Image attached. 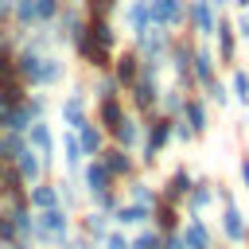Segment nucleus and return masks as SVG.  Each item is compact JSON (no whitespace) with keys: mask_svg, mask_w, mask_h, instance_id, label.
<instances>
[{"mask_svg":"<svg viewBox=\"0 0 249 249\" xmlns=\"http://www.w3.org/2000/svg\"><path fill=\"white\" fill-rule=\"evenodd\" d=\"M74 233V218L66 206H47V210H35V237L31 245H43V249H62V241Z\"/></svg>","mask_w":249,"mask_h":249,"instance_id":"nucleus-1","label":"nucleus"},{"mask_svg":"<svg viewBox=\"0 0 249 249\" xmlns=\"http://www.w3.org/2000/svg\"><path fill=\"white\" fill-rule=\"evenodd\" d=\"M140 121H144V136H140V148H136V152H140V160H136V163L148 171V167H156L160 152L171 144V117H163V113H156V109H152V113H148V117H140Z\"/></svg>","mask_w":249,"mask_h":249,"instance_id":"nucleus-2","label":"nucleus"},{"mask_svg":"<svg viewBox=\"0 0 249 249\" xmlns=\"http://www.w3.org/2000/svg\"><path fill=\"white\" fill-rule=\"evenodd\" d=\"M156 97H160V70H152V66H140L136 82L124 89V105H128V113H136V117H148V113L156 109Z\"/></svg>","mask_w":249,"mask_h":249,"instance_id":"nucleus-3","label":"nucleus"},{"mask_svg":"<svg viewBox=\"0 0 249 249\" xmlns=\"http://www.w3.org/2000/svg\"><path fill=\"white\" fill-rule=\"evenodd\" d=\"M171 35H175V31H167V27H144V31L136 35L132 51L140 54V62H144V66H152V70H163V58H167Z\"/></svg>","mask_w":249,"mask_h":249,"instance_id":"nucleus-4","label":"nucleus"},{"mask_svg":"<svg viewBox=\"0 0 249 249\" xmlns=\"http://www.w3.org/2000/svg\"><path fill=\"white\" fill-rule=\"evenodd\" d=\"M191 54H195V43L191 35H171V47H167V58L163 66H171L175 74V86L183 93H195V78H191Z\"/></svg>","mask_w":249,"mask_h":249,"instance_id":"nucleus-5","label":"nucleus"},{"mask_svg":"<svg viewBox=\"0 0 249 249\" xmlns=\"http://www.w3.org/2000/svg\"><path fill=\"white\" fill-rule=\"evenodd\" d=\"M66 43L74 47L78 62H82L89 74H101V70H109V62H113V51H109V47H101V43H93V39L86 35V27H82V23H78V31H74Z\"/></svg>","mask_w":249,"mask_h":249,"instance_id":"nucleus-6","label":"nucleus"},{"mask_svg":"<svg viewBox=\"0 0 249 249\" xmlns=\"http://www.w3.org/2000/svg\"><path fill=\"white\" fill-rule=\"evenodd\" d=\"M187 23V0H148V27H183Z\"/></svg>","mask_w":249,"mask_h":249,"instance_id":"nucleus-7","label":"nucleus"},{"mask_svg":"<svg viewBox=\"0 0 249 249\" xmlns=\"http://www.w3.org/2000/svg\"><path fill=\"white\" fill-rule=\"evenodd\" d=\"M23 140H27V148H35V152L43 156V163H47V171H51V167H54V152H58V140H54V128L47 124V117L31 121V124H27V132H23Z\"/></svg>","mask_w":249,"mask_h":249,"instance_id":"nucleus-8","label":"nucleus"},{"mask_svg":"<svg viewBox=\"0 0 249 249\" xmlns=\"http://www.w3.org/2000/svg\"><path fill=\"white\" fill-rule=\"evenodd\" d=\"M97 160L105 163V171H109L117 183H124V179H132V175L140 171V163H136V152H128V148H117V144H105Z\"/></svg>","mask_w":249,"mask_h":249,"instance_id":"nucleus-9","label":"nucleus"},{"mask_svg":"<svg viewBox=\"0 0 249 249\" xmlns=\"http://www.w3.org/2000/svg\"><path fill=\"white\" fill-rule=\"evenodd\" d=\"M58 117L66 128H78L86 117H89V97H86V82H74V89L58 101Z\"/></svg>","mask_w":249,"mask_h":249,"instance_id":"nucleus-10","label":"nucleus"},{"mask_svg":"<svg viewBox=\"0 0 249 249\" xmlns=\"http://www.w3.org/2000/svg\"><path fill=\"white\" fill-rule=\"evenodd\" d=\"M191 78H195V93H202L214 78H218V58L206 43H195V54H191Z\"/></svg>","mask_w":249,"mask_h":249,"instance_id":"nucleus-11","label":"nucleus"},{"mask_svg":"<svg viewBox=\"0 0 249 249\" xmlns=\"http://www.w3.org/2000/svg\"><path fill=\"white\" fill-rule=\"evenodd\" d=\"M214 23H218V8L210 0H187V23H183L187 31L210 39L214 35Z\"/></svg>","mask_w":249,"mask_h":249,"instance_id":"nucleus-12","label":"nucleus"},{"mask_svg":"<svg viewBox=\"0 0 249 249\" xmlns=\"http://www.w3.org/2000/svg\"><path fill=\"white\" fill-rule=\"evenodd\" d=\"M140 66H144V62H140V54H136L132 47H124V51L117 47V51H113V62H109V74L117 78V86H121V93H124V89H128V86L136 82V74H140Z\"/></svg>","mask_w":249,"mask_h":249,"instance_id":"nucleus-13","label":"nucleus"},{"mask_svg":"<svg viewBox=\"0 0 249 249\" xmlns=\"http://www.w3.org/2000/svg\"><path fill=\"white\" fill-rule=\"evenodd\" d=\"M140 136H144V121H140L136 113H124V117L109 128V144L128 148V152H136V148H140Z\"/></svg>","mask_w":249,"mask_h":249,"instance_id":"nucleus-14","label":"nucleus"},{"mask_svg":"<svg viewBox=\"0 0 249 249\" xmlns=\"http://www.w3.org/2000/svg\"><path fill=\"white\" fill-rule=\"evenodd\" d=\"M210 39H218V51H214L218 66H233L237 62V35H233V23L222 12H218V23H214V35Z\"/></svg>","mask_w":249,"mask_h":249,"instance_id":"nucleus-15","label":"nucleus"},{"mask_svg":"<svg viewBox=\"0 0 249 249\" xmlns=\"http://www.w3.org/2000/svg\"><path fill=\"white\" fill-rule=\"evenodd\" d=\"M109 222L117 230H140V226H152V206H140V202H117V210L109 214Z\"/></svg>","mask_w":249,"mask_h":249,"instance_id":"nucleus-16","label":"nucleus"},{"mask_svg":"<svg viewBox=\"0 0 249 249\" xmlns=\"http://www.w3.org/2000/svg\"><path fill=\"white\" fill-rule=\"evenodd\" d=\"M74 136H78V144H82V156L86 160H93V156H101V148L109 144V132L93 121V117H86L78 128H74Z\"/></svg>","mask_w":249,"mask_h":249,"instance_id":"nucleus-17","label":"nucleus"},{"mask_svg":"<svg viewBox=\"0 0 249 249\" xmlns=\"http://www.w3.org/2000/svg\"><path fill=\"white\" fill-rule=\"evenodd\" d=\"M78 175H82V191L86 195H101V191H109V187H117V179L105 171V163L93 156V160H86L82 167H78Z\"/></svg>","mask_w":249,"mask_h":249,"instance_id":"nucleus-18","label":"nucleus"},{"mask_svg":"<svg viewBox=\"0 0 249 249\" xmlns=\"http://www.w3.org/2000/svg\"><path fill=\"white\" fill-rule=\"evenodd\" d=\"M187 124H191V132L195 136H206L210 132V109H206V97L202 93H187V101H183V113H179Z\"/></svg>","mask_w":249,"mask_h":249,"instance_id":"nucleus-19","label":"nucleus"},{"mask_svg":"<svg viewBox=\"0 0 249 249\" xmlns=\"http://www.w3.org/2000/svg\"><path fill=\"white\" fill-rule=\"evenodd\" d=\"M179 237H183L187 249H214V233L202 222V214H187V222L179 226Z\"/></svg>","mask_w":249,"mask_h":249,"instance_id":"nucleus-20","label":"nucleus"},{"mask_svg":"<svg viewBox=\"0 0 249 249\" xmlns=\"http://www.w3.org/2000/svg\"><path fill=\"white\" fill-rule=\"evenodd\" d=\"M12 163H16L19 179H23V187H27V183H39V179H47V163H43V156H39L35 148H27V144L16 152V160H12Z\"/></svg>","mask_w":249,"mask_h":249,"instance_id":"nucleus-21","label":"nucleus"},{"mask_svg":"<svg viewBox=\"0 0 249 249\" xmlns=\"http://www.w3.org/2000/svg\"><path fill=\"white\" fill-rule=\"evenodd\" d=\"M179 226H183V206L156 195V202H152V230L171 233V230H179Z\"/></svg>","mask_w":249,"mask_h":249,"instance_id":"nucleus-22","label":"nucleus"},{"mask_svg":"<svg viewBox=\"0 0 249 249\" xmlns=\"http://www.w3.org/2000/svg\"><path fill=\"white\" fill-rule=\"evenodd\" d=\"M191 183H195V175L187 171V163H179V167H175V171L163 179V187H160L156 195H160V198H167V202H179V206H183V198H187Z\"/></svg>","mask_w":249,"mask_h":249,"instance_id":"nucleus-23","label":"nucleus"},{"mask_svg":"<svg viewBox=\"0 0 249 249\" xmlns=\"http://www.w3.org/2000/svg\"><path fill=\"white\" fill-rule=\"evenodd\" d=\"M82 27H86V35H89L93 43H101V47H109V51L121 47V43H117V27H113V19H105V16H86Z\"/></svg>","mask_w":249,"mask_h":249,"instance_id":"nucleus-24","label":"nucleus"},{"mask_svg":"<svg viewBox=\"0 0 249 249\" xmlns=\"http://www.w3.org/2000/svg\"><path fill=\"white\" fill-rule=\"evenodd\" d=\"M245 214L237 210V202H226L222 206V237L230 241V245H241V237H245Z\"/></svg>","mask_w":249,"mask_h":249,"instance_id":"nucleus-25","label":"nucleus"},{"mask_svg":"<svg viewBox=\"0 0 249 249\" xmlns=\"http://www.w3.org/2000/svg\"><path fill=\"white\" fill-rule=\"evenodd\" d=\"M124 113H128L124 97H101V101L93 105V121H97V124H101L105 132H109V128H113V124H117V121H121Z\"/></svg>","mask_w":249,"mask_h":249,"instance_id":"nucleus-26","label":"nucleus"},{"mask_svg":"<svg viewBox=\"0 0 249 249\" xmlns=\"http://www.w3.org/2000/svg\"><path fill=\"white\" fill-rule=\"evenodd\" d=\"M27 206H31V210H47V206H58V187H54V179H39V183H27Z\"/></svg>","mask_w":249,"mask_h":249,"instance_id":"nucleus-27","label":"nucleus"},{"mask_svg":"<svg viewBox=\"0 0 249 249\" xmlns=\"http://www.w3.org/2000/svg\"><path fill=\"white\" fill-rule=\"evenodd\" d=\"M210 202H214V179H195L191 191H187V198H183L187 214H202Z\"/></svg>","mask_w":249,"mask_h":249,"instance_id":"nucleus-28","label":"nucleus"},{"mask_svg":"<svg viewBox=\"0 0 249 249\" xmlns=\"http://www.w3.org/2000/svg\"><path fill=\"white\" fill-rule=\"evenodd\" d=\"M109 230H113L109 214H101V210H93V206H89V210L78 218V233H82V237H89V241H101Z\"/></svg>","mask_w":249,"mask_h":249,"instance_id":"nucleus-29","label":"nucleus"},{"mask_svg":"<svg viewBox=\"0 0 249 249\" xmlns=\"http://www.w3.org/2000/svg\"><path fill=\"white\" fill-rule=\"evenodd\" d=\"M121 195H124V202H140V206H152V202H156V187H152L140 171H136L132 179H124Z\"/></svg>","mask_w":249,"mask_h":249,"instance_id":"nucleus-30","label":"nucleus"},{"mask_svg":"<svg viewBox=\"0 0 249 249\" xmlns=\"http://www.w3.org/2000/svg\"><path fill=\"white\" fill-rule=\"evenodd\" d=\"M62 78H66V62H62L54 51H47V54H43V66H39V89L62 86Z\"/></svg>","mask_w":249,"mask_h":249,"instance_id":"nucleus-31","label":"nucleus"},{"mask_svg":"<svg viewBox=\"0 0 249 249\" xmlns=\"http://www.w3.org/2000/svg\"><path fill=\"white\" fill-rule=\"evenodd\" d=\"M183 101H187V93H183L179 86H160L156 113H163V117H179V113H183Z\"/></svg>","mask_w":249,"mask_h":249,"instance_id":"nucleus-32","label":"nucleus"},{"mask_svg":"<svg viewBox=\"0 0 249 249\" xmlns=\"http://www.w3.org/2000/svg\"><path fill=\"white\" fill-rule=\"evenodd\" d=\"M62 163H66V171H70V175H78V167L86 163V156H82V144H78L74 128H66V132H62Z\"/></svg>","mask_w":249,"mask_h":249,"instance_id":"nucleus-33","label":"nucleus"},{"mask_svg":"<svg viewBox=\"0 0 249 249\" xmlns=\"http://www.w3.org/2000/svg\"><path fill=\"white\" fill-rule=\"evenodd\" d=\"M124 23L132 35H140L148 27V0H124Z\"/></svg>","mask_w":249,"mask_h":249,"instance_id":"nucleus-34","label":"nucleus"},{"mask_svg":"<svg viewBox=\"0 0 249 249\" xmlns=\"http://www.w3.org/2000/svg\"><path fill=\"white\" fill-rule=\"evenodd\" d=\"M226 89H230V101H237L241 109H249V74H245V66H233Z\"/></svg>","mask_w":249,"mask_h":249,"instance_id":"nucleus-35","label":"nucleus"},{"mask_svg":"<svg viewBox=\"0 0 249 249\" xmlns=\"http://www.w3.org/2000/svg\"><path fill=\"white\" fill-rule=\"evenodd\" d=\"M12 27L16 31H31L35 23V0H12Z\"/></svg>","mask_w":249,"mask_h":249,"instance_id":"nucleus-36","label":"nucleus"},{"mask_svg":"<svg viewBox=\"0 0 249 249\" xmlns=\"http://www.w3.org/2000/svg\"><path fill=\"white\" fill-rule=\"evenodd\" d=\"M101 97H124V93H121V86H117V78H113L109 70L93 74V101H101Z\"/></svg>","mask_w":249,"mask_h":249,"instance_id":"nucleus-37","label":"nucleus"},{"mask_svg":"<svg viewBox=\"0 0 249 249\" xmlns=\"http://www.w3.org/2000/svg\"><path fill=\"white\" fill-rule=\"evenodd\" d=\"M121 198H124V195H121V183H117V187H109V191H101V195H89V206L101 210V214H113Z\"/></svg>","mask_w":249,"mask_h":249,"instance_id":"nucleus-38","label":"nucleus"},{"mask_svg":"<svg viewBox=\"0 0 249 249\" xmlns=\"http://www.w3.org/2000/svg\"><path fill=\"white\" fill-rule=\"evenodd\" d=\"M23 144H27V140H23V132H4V128H0V160H4V163H12V160H16V152H19Z\"/></svg>","mask_w":249,"mask_h":249,"instance_id":"nucleus-39","label":"nucleus"},{"mask_svg":"<svg viewBox=\"0 0 249 249\" xmlns=\"http://www.w3.org/2000/svg\"><path fill=\"white\" fill-rule=\"evenodd\" d=\"M54 187H58V206L74 210V206L82 202V195H78V183H74V179H54Z\"/></svg>","mask_w":249,"mask_h":249,"instance_id":"nucleus-40","label":"nucleus"},{"mask_svg":"<svg viewBox=\"0 0 249 249\" xmlns=\"http://www.w3.org/2000/svg\"><path fill=\"white\" fill-rule=\"evenodd\" d=\"M128 245H132V249H163V245H160V230H152V226H140V230L128 237Z\"/></svg>","mask_w":249,"mask_h":249,"instance_id":"nucleus-41","label":"nucleus"},{"mask_svg":"<svg viewBox=\"0 0 249 249\" xmlns=\"http://www.w3.org/2000/svg\"><path fill=\"white\" fill-rule=\"evenodd\" d=\"M23 109H27V117H31V121H39V117H47L51 101H47L43 93H27V97H23Z\"/></svg>","mask_w":249,"mask_h":249,"instance_id":"nucleus-42","label":"nucleus"},{"mask_svg":"<svg viewBox=\"0 0 249 249\" xmlns=\"http://www.w3.org/2000/svg\"><path fill=\"white\" fill-rule=\"evenodd\" d=\"M121 8V0H86V16H105V19H113V12Z\"/></svg>","mask_w":249,"mask_h":249,"instance_id":"nucleus-43","label":"nucleus"},{"mask_svg":"<svg viewBox=\"0 0 249 249\" xmlns=\"http://www.w3.org/2000/svg\"><path fill=\"white\" fill-rule=\"evenodd\" d=\"M202 97H206V101H214L218 109H226V105H230V89H226V86H222L218 78H214V82H210V86L202 89Z\"/></svg>","mask_w":249,"mask_h":249,"instance_id":"nucleus-44","label":"nucleus"},{"mask_svg":"<svg viewBox=\"0 0 249 249\" xmlns=\"http://www.w3.org/2000/svg\"><path fill=\"white\" fill-rule=\"evenodd\" d=\"M58 8H62L58 0H35V23H39V27H43V23H51V19L58 16Z\"/></svg>","mask_w":249,"mask_h":249,"instance_id":"nucleus-45","label":"nucleus"},{"mask_svg":"<svg viewBox=\"0 0 249 249\" xmlns=\"http://www.w3.org/2000/svg\"><path fill=\"white\" fill-rule=\"evenodd\" d=\"M97 245H101V249H132V245H128V237H124V230H117V226H113Z\"/></svg>","mask_w":249,"mask_h":249,"instance_id":"nucleus-46","label":"nucleus"},{"mask_svg":"<svg viewBox=\"0 0 249 249\" xmlns=\"http://www.w3.org/2000/svg\"><path fill=\"white\" fill-rule=\"evenodd\" d=\"M8 241H16V222H12V214L0 210V245H8Z\"/></svg>","mask_w":249,"mask_h":249,"instance_id":"nucleus-47","label":"nucleus"},{"mask_svg":"<svg viewBox=\"0 0 249 249\" xmlns=\"http://www.w3.org/2000/svg\"><path fill=\"white\" fill-rule=\"evenodd\" d=\"M230 23H233L237 39H249V12H237V19H230Z\"/></svg>","mask_w":249,"mask_h":249,"instance_id":"nucleus-48","label":"nucleus"},{"mask_svg":"<svg viewBox=\"0 0 249 249\" xmlns=\"http://www.w3.org/2000/svg\"><path fill=\"white\" fill-rule=\"evenodd\" d=\"M160 245H163V249H187V245H183V237H179V230H171V233H160Z\"/></svg>","mask_w":249,"mask_h":249,"instance_id":"nucleus-49","label":"nucleus"},{"mask_svg":"<svg viewBox=\"0 0 249 249\" xmlns=\"http://www.w3.org/2000/svg\"><path fill=\"white\" fill-rule=\"evenodd\" d=\"M214 202H222V206H226V202H233V191H230L226 183H214Z\"/></svg>","mask_w":249,"mask_h":249,"instance_id":"nucleus-50","label":"nucleus"},{"mask_svg":"<svg viewBox=\"0 0 249 249\" xmlns=\"http://www.w3.org/2000/svg\"><path fill=\"white\" fill-rule=\"evenodd\" d=\"M12 23V0H0V27Z\"/></svg>","mask_w":249,"mask_h":249,"instance_id":"nucleus-51","label":"nucleus"},{"mask_svg":"<svg viewBox=\"0 0 249 249\" xmlns=\"http://www.w3.org/2000/svg\"><path fill=\"white\" fill-rule=\"evenodd\" d=\"M8 249H35V245H31V241H19V237H16V241H8Z\"/></svg>","mask_w":249,"mask_h":249,"instance_id":"nucleus-52","label":"nucleus"},{"mask_svg":"<svg viewBox=\"0 0 249 249\" xmlns=\"http://www.w3.org/2000/svg\"><path fill=\"white\" fill-rule=\"evenodd\" d=\"M233 4H237V8H241V12H249V0H233Z\"/></svg>","mask_w":249,"mask_h":249,"instance_id":"nucleus-53","label":"nucleus"},{"mask_svg":"<svg viewBox=\"0 0 249 249\" xmlns=\"http://www.w3.org/2000/svg\"><path fill=\"white\" fill-rule=\"evenodd\" d=\"M0 195H4V160H0Z\"/></svg>","mask_w":249,"mask_h":249,"instance_id":"nucleus-54","label":"nucleus"},{"mask_svg":"<svg viewBox=\"0 0 249 249\" xmlns=\"http://www.w3.org/2000/svg\"><path fill=\"white\" fill-rule=\"evenodd\" d=\"M210 4H214V8H218V12H222V8H226V4H230V0H210Z\"/></svg>","mask_w":249,"mask_h":249,"instance_id":"nucleus-55","label":"nucleus"},{"mask_svg":"<svg viewBox=\"0 0 249 249\" xmlns=\"http://www.w3.org/2000/svg\"><path fill=\"white\" fill-rule=\"evenodd\" d=\"M241 245H249V226H245V237H241Z\"/></svg>","mask_w":249,"mask_h":249,"instance_id":"nucleus-56","label":"nucleus"},{"mask_svg":"<svg viewBox=\"0 0 249 249\" xmlns=\"http://www.w3.org/2000/svg\"><path fill=\"white\" fill-rule=\"evenodd\" d=\"M58 4H74V0H58Z\"/></svg>","mask_w":249,"mask_h":249,"instance_id":"nucleus-57","label":"nucleus"},{"mask_svg":"<svg viewBox=\"0 0 249 249\" xmlns=\"http://www.w3.org/2000/svg\"><path fill=\"white\" fill-rule=\"evenodd\" d=\"M218 249H230V245H218Z\"/></svg>","mask_w":249,"mask_h":249,"instance_id":"nucleus-58","label":"nucleus"},{"mask_svg":"<svg viewBox=\"0 0 249 249\" xmlns=\"http://www.w3.org/2000/svg\"><path fill=\"white\" fill-rule=\"evenodd\" d=\"M0 249H8V245H0Z\"/></svg>","mask_w":249,"mask_h":249,"instance_id":"nucleus-59","label":"nucleus"},{"mask_svg":"<svg viewBox=\"0 0 249 249\" xmlns=\"http://www.w3.org/2000/svg\"><path fill=\"white\" fill-rule=\"evenodd\" d=\"M245 74H249V70H245Z\"/></svg>","mask_w":249,"mask_h":249,"instance_id":"nucleus-60","label":"nucleus"}]
</instances>
